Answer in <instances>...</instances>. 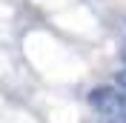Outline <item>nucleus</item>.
Segmentation results:
<instances>
[{"label": "nucleus", "mask_w": 126, "mask_h": 123, "mask_svg": "<svg viewBox=\"0 0 126 123\" xmlns=\"http://www.w3.org/2000/svg\"><path fill=\"white\" fill-rule=\"evenodd\" d=\"M89 106L103 117H112L115 123H126V92L115 86H94L89 92Z\"/></svg>", "instance_id": "nucleus-1"}, {"label": "nucleus", "mask_w": 126, "mask_h": 123, "mask_svg": "<svg viewBox=\"0 0 126 123\" xmlns=\"http://www.w3.org/2000/svg\"><path fill=\"white\" fill-rule=\"evenodd\" d=\"M115 89H120V92H126V69H120L118 75H115Z\"/></svg>", "instance_id": "nucleus-2"}, {"label": "nucleus", "mask_w": 126, "mask_h": 123, "mask_svg": "<svg viewBox=\"0 0 126 123\" xmlns=\"http://www.w3.org/2000/svg\"><path fill=\"white\" fill-rule=\"evenodd\" d=\"M123 60H126V49H123Z\"/></svg>", "instance_id": "nucleus-3"}]
</instances>
